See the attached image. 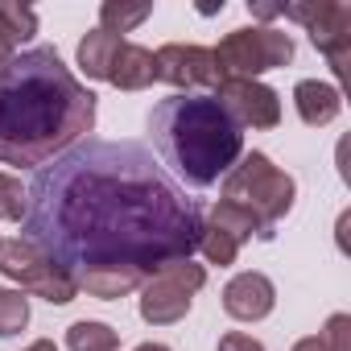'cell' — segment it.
I'll return each mask as SVG.
<instances>
[{
    "label": "cell",
    "instance_id": "16",
    "mask_svg": "<svg viewBox=\"0 0 351 351\" xmlns=\"http://www.w3.org/2000/svg\"><path fill=\"white\" fill-rule=\"evenodd\" d=\"M66 347H71V351H116V347H120V335H116L108 322L79 318V322L66 326Z\"/></svg>",
    "mask_w": 351,
    "mask_h": 351
},
{
    "label": "cell",
    "instance_id": "12",
    "mask_svg": "<svg viewBox=\"0 0 351 351\" xmlns=\"http://www.w3.org/2000/svg\"><path fill=\"white\" fill-rule=\"evenodd\" d=\"M293 108H298L302 124L326 128V124H335L339 112H343V91L330 87V83H322V79H302V83L293 87Z\"/></svg>",
    "mask_w": 351,
    "mask_h": 351
},
{
    "label": "cell",
    "instance_id": "5",
    "mask_svg": "<svg viewBox=\"0 0 351 351\" xmlns=\"http://www.w3.org/2000/svg\"><path fill=\"white\" fill-rule=\"evenodd\" d=\"M215 75L223 79H261L265 71H277L293 62V38L277 25H244L232 29L215 50Z\"/></svg>",
    "mask_w": 351,
    "mask_h": 351
},
{
    "label": "cell",
    "instance_id": "24",
    "mask_svg": "<svg viewBox=\"0 0 351 351\" xmlns=\"http://www.w3.org/2000/svg\"><path fill=\"white\" fill-rule=\"evenodd\" d=\"M248 13L256 21H273V17H281V5H252V0H248Z\"/></svg>",
    "mask_w": 351,
    "mask_h": 351
},
{
    "label": "cell",
    "instance_id": "2",
    "mask_svg": "<svg viewBox=\"0 0 351 351\" xmlns=\"http://www.w3.org/2000/svg\"><path fill=\"white\" fill-rule=\"evenodd\" d=\"M95 128V91L75 79L54 46H34L0 66V161L46 165Z\"/></svg>",
    "mask_w": 351,
    "mask_h": 351
},
{
    "label": "cell",
    "instance_id": "14",
    "mask_svg": "<svg viewBox=\"0 0 351 351\" xmlns=\"http://www.w3.org/2000/svg\"><path fill=\"white\" fill-rule=\"evenodd\" d=\"M120 42H124V38H116V34H108V29H99V25H95V29L79 42V50H75V58H79L83 75H87V79L108 83V71H112V58H116Z\"/></svg>",
    "mask_w": 351,
    "mask_h": 351
},
{
    "label": "cell",
    "instance_id": "11",
    "mask_svg": "<svg viewBox=\"0 0 351 351\" xmlns=\"http://www.w3.org/2000/svg\"><path fill=\"white\" fill-rule=\"evenodd\" d=\"M273 306H277V285L265 273H256V269L236 273L223 285V310L236 322H261V318L273 314Z\"/></svg>",
    "mask_w": 351,
    "mask_h": 351
},
{
    "label": "cell",
    "instance_id": "1",
    "mask_svg": "<svg viewBox=\"0 0 351 351\" xmlns=\"http://www.w3.org/2000/svg\"><path fill=\"white\" fill-rule=\"evenodd\" d=\"M25 240L71 277L136 269L153 277L199 248V203L136 141H79L34 173Z\"/></svg>",
    "mask_w": 351,
    "mask_h": 351
},
{
    "label": "cell",
    "instance_id": "26",
    "mask_svg": "<svg viewBox=\"0 0 351 351\" xmlns=\"http://www.w3.org/2000/svg\"><path fill=\"white\" fill-rule=\"evenodd\" d=\"M13 54H17V46H13L5 34H0V66H9V62H13Z\"/></svg>",
    "mask_w": 351,
    "mask_h": 351
},
{
    "label": "cell",
    "instance_id": "9",
    "mask_svg": "<svg viewBox=\"0 0 351 351\" xmlns=\"http://www.w3.org/2000/svg\"><path fill=\"white\" fill-rule=\"evenodd\" d=\"M215 87H219V91H215L219 108L236 120L240 132H244V128L269 132V128L281 124V95H277L269 83H261V79H223V83H215Z\"/></svg>",
    "mask_w": 351,
    "mask_h": 351
},
{
    "label": "cell",
    "instance_id": "28",
    "mask_svg": "<svg viewBox=\"0 0 351 351\" xmlns=\"http://www.w3.org/2000/svg\"><path fill=\"white\" fill-rule=\"evenodd\" d=\"M136 351H169V347H165V343H141Z\"/></svg>",
    "mask_w": 351,
    "mask_h": 351
},
{
    "label": "cell",
    "instance_id": "7",
    "mask_svg": "<svg viewBox=\"0 0 351 351\" xmlns=\"http://www.w3.org/2000/svg\"><path fill=\"white\" fill-rule=\"evenodd\" d=\"M207 285V269L191 261H173L165 269H157L136 293H141V318L149 326H173L182 322L195 306V293Z\"/></svg>",
    "mask_w": 351,
    "mask_h": 351
},
{
    "label": "cell",
    "instance_id": "25",
    "mask_svg": "<svg viewBox=\"0 0 351 351\" xmlns=\"http://www.w3.org/2000/svg\"><path fill=\"white\" fill-rule=\"evenodd\" d=\"M293 351H326V343H322L318 335H306V339H298V343H293Z\"/></svg>",
    "mask_w": 351,
    "mask_h": 351
},
{
    "label": "cell",
    "instance_id": "19",
    "mask_svg": "<svg viewBox=\"0 0 351 351\" xmlns=\"http://www.w3.org/2000/svg\"><path fill=\"white\" fill-rule=\"evenodd\" d=\"M240 240L236 236H228L223 228H215V223H203V232H199V248L195 252H203L207 256V265H219V269H228V265H236V256H240Z\"/></svg>",
    "mask_w": 351,
    "mask_h": 351
},
{
    "label": "cell",
    "instance_id": "8",
    "mask_svg": "<svg viewBox=\"0 0 351 351\" xmlns=\"http://www.w3.org/2000/svg\"><path fill=\"white\" fill-rule=\"evenodd\" d=\"M281 17L306 25L314 50L330 62L335 79L347 75L351 62V5L343 0H310V5H281Z\"/></svg>",
    "mask_w": 351,
    "mask_h": 351
},
{
    "label": "cell",
    "instance_id": "4",
    "mask_svg": "<svg viewBox=\"0 0 351 351\" xmlns=\"http://www.w3.org/2000/svg\"><path fill=\"white\" fill-rule=\"evenodd\" d=\"M223 199H232L244 211H252L261 219V228L273 236V228L298 203V182H293V173H285L281 165H273L265 153H244L223 173Z\"/></svg>",
    "mask_w": 351,
    "mask_h": 351
},
{
    "label": "cell",
    "instance_id": "6",
    "mask_svg": "<svg viewBox=\"0 0 351 351\" xmlns=\"http://www.w3.org/2000/svg\"><path fill=\"white\" fill-rule=\"evenodd\" d=\"M0 273H5L9 281H17L25 293L46 298L50 306H66V302L79 298V281L62 265H54L38 244H29L25 236L0 240Z\"/></svg>",
    "mask_w": 351,
    "mask_h": 351
},
{
    "label": "cell",
    "instance_id": "23",
    "mask_svg": "<svg viewBox=\"0 0 351 351\" xmlns=\"http://www.w3.org/2000/svg\"><path fill=\"white\" fill-rule=\"evenodd\" d=\"M219 351H265V343L252 339V335H244V330H228L219 339Z\"/></svg>",
    "mask_w": 351,
    "mask_h": 351
},
{
    "label": "cell",
    "instance_id": "15",
    "mask_svg": "<svg viewBox=\"0 0 351 351\" xmlns=\"http://www.w3.org/2000/svg\"><path fill=\"white\" fill-rule=\"evenodd\" d=\"M207 223L223 228V232H228V236H236L240 244H248L252 236H256V240H273V236L261 228V219H256L252 211H244L240 203H232V199H219V203L211 207V219H207Z\"/></svg>",
    "mask_w": 351,
    "mask_h": 351
},
{
    "label": "cell",
    "instance_id": "13",
    "mask_svg": "<svg viewBox=\"0 0 351 351\" xmlns=\"http://www.w3.org/2000/svg\"><path fill=\"white\" fill-rule=\"evenodd\" d=\"M108 83L120 87V91H145L157 83V62H153V50L136 46V42H120L116 58H112V71H108Z\"/></svg>",
    "mask_w": 351,
    "mask_h": 351
},
{
    "label": "cell",
    "instance_id": "17",
    "mask_svg": "<svg viewBox=\"0 0 351 351\" xmlns=\"http://www.w3.org/2000/svg\"><path fill=\"white\" fill-rule=\"evenodd\" d=\"M149 17H153V5H124V0H104V5H99V29H108L116 38L132 34Z\"/></svg>",
    "mask_w": 351,
    "mask_h": 351
},
{
    "label": "cell",
    "instance_id": "27",
    "mask_svg": "<svg viewBox=\"0 0 351 351\" xmlns=\"http://www.w3.org/2000/svg\"><path fill=\"white\" fill-rule=\"evenodd\" d=\"M25 351H58V347H54V339H38V343H29Z\"/></svg>",
    "mask_w": 351,
    "mask_h": 351
},
{
    "label": "cell",
    "instance_id": "3",
    "mask_svg": "<svg viewBox=\"0 0 351 351\" xmlns=\"http://www.w3.org/2000/svg\"><path fill=\"white\" fill-rule=\"evenodd\" d=\"M149 136H153V149L161 153V161L173 165V173L195 191L215 186L244 157V132L219 108V99L207 91L165 95L149 112Z\"/></svg>",
    "mask_w": 351,
    "mask_h": 351
},
{
    "label": "cell",
    "instance_id": "22",
    "mask_svg": "<svg viewBox=\"0 0 351 351\" xmlns=\"http://www.w3.org/2000/svg\"><path fill=\"white\" fill-rule=\"evenodd\" d=\"M318 339L326 343V351H351V314H330Z\"/></svg>",
    "mask_w": 351,
    "mask_h": 351
},
{
    "label": "cell",
    "instance_id": "10",
    "mask_svg": "<svg viewBox=\"0 0 351 351\" xmlns=\"http://www.w3.org/2000/svg\"><path fill=\"white\" fill-rule=\"evenodd\" d=\"M157 62V83H169L173 91L182 95H195L203 87H215L219 75H215V58L207 46H182V42H169L153 54Z\"/></svg>",
    "mask_w": 351,
    "mask_h": 351
},
{
    "label": "cell",
    "instance_id": "18",
    "mask_svg": "<svg viewBox=\"0 0 351 351\" xmlns=\"http://www.w3.org/2000/svg\"><path fill=\"white\" fill-rule=\"evenodd\" d=\"M0 34H5L13 46L29 42L38 34V13L29 5H21V0H0Z\"/></svg>",
    "mask_w": 351,
    "mask_h": 351
},
{
    "label": "cell",
    "instance_id": "20",
    "mask_svg": "<svg viewBox=\"0 0 351 351\" xmlns=\"http://www.w3.org/2000/svg\"><path fill=\"white\" fill-rule=\"evenodd\" d=\"M29 326V298L21 289H0V339L21 335Z\"/></svg>",
    "mask_w": 351,
    "mask_h": 351
},
{
    "label": "cell",
    "instance_id": "21",
    "mask_svg": "<svg viewBox=\"0 0 351 351\" xmlns=\"http://www.w3.org/2000/svg\"><path fill=\"white\" fill-rule=\"evenodd\" d=\"M0 219H9V223L25 219V186L13 173H0Z\"/></svg>",
    "mask_w": 351,
    "mask_h": 351
}]
</instances>
